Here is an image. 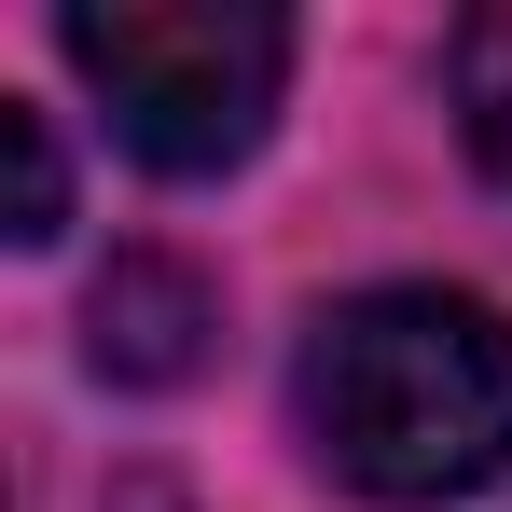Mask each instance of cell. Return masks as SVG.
<instances>
[{
  "mask_svg": "<svg viewBox=\"0 0 512 512\" xmlns=\"http://www.w3.org/2000/svg\"><path fill=\"white\" fill-rule=\"evenodd\" d=\"M0 167H14V236L42 250V236L70 222V167H56V125H42L28 97H0Z\"/></svg>",
  "mask_w": 512,
  "mask_h": 512,
  "instance_id": "cell-5",
  "label": "cell"
},
{
  "mask_svg": "<svg viewBox=\"0 0 512 512\" xmlns=\"http://www.w3.org/2000/svg\"><path fill=\"white\" fill-rule=\"evenodd\" d=\"M305 443L333 485L388 512L485 499L512 471V319L443 277L346 291L305 333Z\"/></svg>",
  "mask_w": 512,
  "mask_h": 512,
  "instance_id": "cell-1",
  "label": "cell"
},
{
  "mask_svg": "<svg viewBox=\"0 0 512 512\" xmlns=\"http://www.w3.org/2000/svg\"><path fill=\"white\" fill-rule=\"evenodd\" d=\"M443 84H457V125H471V153L512 180V14H457V42H443Z\"/></svg>",
  "mask_w": 512,
  "mask_h": 512,
  "instance_id": "cell-4",
  "label": "cell"
},
{
  "mask_svg": "<svg viewBox=\"0 0 512 512\" xmlns=\"http://www.w3.org/2000/svg\"><path fill=\"white\" fill-rule=\"evenodd\" d=\"M97 374H125V388H180L194 360H208V277L167 250H111L97 277Z\"/></svg>",
  "mask_w": 512,
  "mask_h": 512,
  "instance_id": "cell-3",
  "label": "cell"
},
{
  "mask_svg": "<svg viewBox=\"0 0 512 512\" xmlns=\"http://www.w3.org/2000/svg\"><path fill=\"white\" fill-rule=\"evenodd\" d=\"M56 42L97 84L111 139L167 180L250 167L277 125V84H291V28L263 0H70Z\"/></svg>",
  "mask_w": 512,
  "mask_h": 512,
  "instance_id": "cell-2",
  "label": "cell"
}]
</instances>
